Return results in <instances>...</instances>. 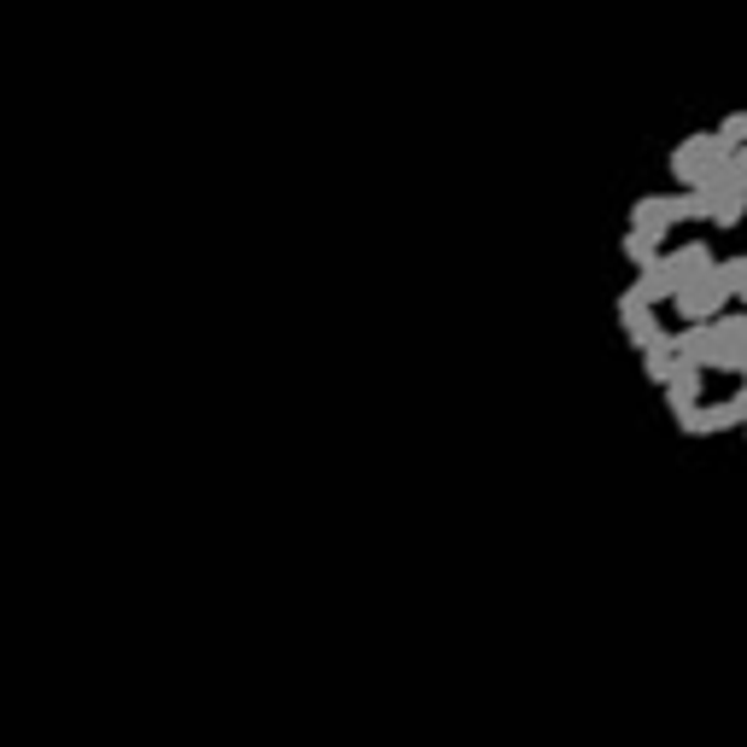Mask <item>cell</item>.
Listing matches in <instances>:
<instances>
[{
    "instance_id": "6da1fadb",
    "label": "cell",
    "mask_w": 747,
    "mask_h": 747,
    "mask_svg": "<svg viewBox=\"0 0 747 747\" xmlns=\"http://www.w3.org/2000/svg\"><path fill=\"white\" fill-rule=\"evenodd\" d=\"M672 304H677V316H683V322H718V316H724V309H730V304H736V293H730V275H724V269L713 263V269H707V275L683 281Z\"/></svg>"
},
{
    "instance_id": "7a4b0ae2",
    "label": "cell",
    "mask_w": 747,
    "mask_h": 747,
    "mask_svg": "<svg viewBox=\"0 0 747 747\" xmlns=\"http://www.w3.org/2000/svg\"><path fill=\"white\" fill-rule=\"evenodd\" d=\"M724 164H730V152L718 147V135H690V140H677V152H672V181L677 187H695V181H707L718 176Z\"/></svg>"
},
{
    "instance_id": "3957f363",
    "label": "cell",
    "mask_w": 747,
    "mask_h": 747,
    "mask_svg": "<svg viewBox=\"0 0 747 747\" xmlns=\"http://www.w3.org/2000/svg\"><path fill=\"white\" fill-rule=\"evenodd\" d=\"M677 427L690 439H718V432H736L741 427V409L736 403H690V409H672Z\"/></svg>"
},
{
    "instance_id": "277c9868",
    "label": "cell",
    "mask_w": 747,
    "mask_h": 747,
    "mask_svg": "<svg viewBox=\"0 0 747 747\" xmlns=\"http://www.w3.org/2000/svg\"><path fill=\"white\" fill-rule=\"evenodd\" d=\"M677 298V275L666 263H649V269H636V281L619 293V304H642V309H660V304H672Z\"/></svg>"
},
{
    "instance_id": "5b68a950",
    "label": "cell",
    "mask_w": 747,
    "mask_h": 747,
    "mask_svg": "<svg viewBox=\"0 0 747 747\" xmlns=\"http://www.w3.org/2000/svg\"><path fill=\"white\" fill-rule=\"evenodd\" d=\"M619 309V327H625V339L636 350H672V334L660 327L654 309H642V304H613Z\"/></svg>"
},
{
    "instance_id": "8992f818",
    "label": "cell",
    "mask_w": 747,
    "mask_h": 747,
    "mask_svg": "<svg viewBox=\"0 0 747 747\" xmlns=\"http://www.w3.org/2000/svg\"><path fill=\"white\" fill-rule=\"evenodd\" d=\"M631 228H642V234H660V240H666L672 228H677V204H672V193H642V199L631 204Z\"/></svg>"
},
{
    "instance_id": "52a82bcc",
    "label": "cell",
    "mask_w": 747,
    "mask_h": 747,
    "mask_svg": "<svg viewBox=\"0 0 747 747\" xmlns=\"http://www.w3.org/2000/svg\"><path fill=\"white\" fill-rule=\"evenodd\" d=\"M660 263H666L672 275H677V286H683V281L707 275V269H713L718 257H713V245H707V240H683L677 252H660Z\"/></svg>"
},
{
    "instance_id": "ba28073f",
    "label": "cell",
    "mask_w": 747,
    "mask_h": 747,
    "mask_svg": "<svg viewBox=\"0 0 747 747\" xmlns=\"http://www.w3.org/2000/svg\"><path fill=\"white\" fill-rule=\"evenodd\" d=\"M701 380H707V368H701V362H690V357H677L672 380H666V403H672V409H690V403H701Z\"/></svg>"
},
{
    "instance_id": "9c48e42d",
    "label": "cell",
    "mask_w": 747,
    "mask_h": 747,
    "mask_svg": "<svg viewBox=\"0 0 747 747\" xmlns=\"http://www.w3.org/2000/svg\"><path fill=\"white\" fill-rule=\"evenodd\" d=\"M619 252H625V263H631V269H649V263H660V234H642V228H631Z\"/></svg>"
},
{
    "instance_id": "30bf717a",
    "label": "cell",
    "mask_w": 747,
    "mask_h": 747,
    "mask_svg": "<svg viewBox=\"0 0 747 747\" xmlns=\"http://www.w3.org/2000/svg\"><path fill=\"white\" fill-rule=\"evenodd\" d=\"M713 135H718V147H724V152L747 147V112H730V117H724V123H718Z\"/></svg>"
},
{
    "instance_id": "8fae6325",
    "label": "cell",
    "mask_w": 747,
    "mask_h": 747,
    "mask_svg": "<svg viewBox=\"0 0 747 747\" xmlns=\"http://www.w3.org/2000/svg\"><path fill=\"white\" fill-rule=\"evenodd\" d=\"M672 368H677V350H642V374H649L654 386H666Z\"/></svg>"
},
{
    "instance_id": "7c38bea8",
    "label": "cell",
    "mask_w": 747,
    "mask_h": 747,
    "mask_svg": "<svg viewBox=\"0 0 747 747\" xmlns=\"http://www.w3.org/2000/svg\"><path fill=\"white\" fill-rule=\"evenodd\" d=\"M724 275H730V293H736V304L747 309V257H730V263H718Z\"/></svg>"
},
{
    "instance_id": "4fadbf2b",
    "label": "cell",
    "mask_w": 747,
    "mask_h": 747,
    "mask_svg": "<svg viewBox=\"0 0 747 747\" xmlns=\"http://www.w3.org/2000/svg\"><path fill=\"white\" fill-rule=\"evenodd\" d=\"M736 409H741V427H747V374H741V386H736V398H730Z\"/></svg>"
},
{
    "instance_id": "5bb4252c",
    "label": "cell",
    "mask_w": 747,
    "mask_h": 747,
    "mask_svg": "<svg viewBox=\"0 0 747 747\" xmlns=\"http://www.w3.org/2000/svg\"><path fill=\"white\" fill-rule=\"evenodd\" d=\"M730 170H736V176L747 181V147H736V152H730Z\"/></svg>"
}]
</instances>
